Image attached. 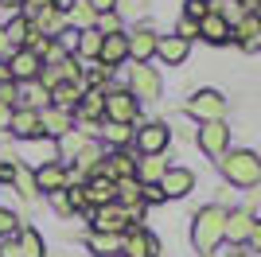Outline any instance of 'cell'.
I'll use <instances>...</instances> for the list:
<instances>
[{
	"instance_id": "obj_1",
	"label": "cell",
	"mask_w": 261,
	"mask_h": 257,
	"mask_svg": "<svg viewBox=\"0 0 261 257\" xmlns=\"http://www.w3.org/2000/svg\"><path fill=\"white\" fill-rule=\"evenodd\" d=\"M191 242H195L199 253H215L218 242H226V207H203V211L195 214V222H191Z\"/></svg>"
},
{
	"instance_id": "obj_2",
	"label": "cell",
	"mask_w": 261,
	"mask_h": 257,
	"mask_svg": "<svg viewBox=\"0 0 261 257\" xmlns=\"http://www.w3.org/2000/svg\"><path fill=\"white\" fill-rule=\"evenodd\" d=\"M222 179L234 183V187H257L261 183V156L250 148H230L222 160H218Z\"/></svg>"
},
{
	"instance_id": "obj_3",
	"label": "cell",
	"mask_w": 261,
	"mask_h": 257,
	"mask_svg": "<svg viewBox=\"0 0 261 257\" xmlns=\"http://www.w3.org/2000/svg\"><path fill=\"white\" fill-rule=\"evenodd\" d=\"M106 121L109 125H137L141 121V101L125 90V86H109L106 90ZM101 121V125H106Z\"/></svg>"
},
{
	"instance_id": "obj_4",
	"label": "cell",
	"mask_w": 261,
	"mask_h": 257,
	"mask_svg": "<svg viewBox=\"0 0 261 257\" xmlns=\"http://www.w3.org/2000/svg\"><path fill=\"white\" fill-rule=\"evenodd\" d=\"M137 101H156L160 97V90H164V82H160V74H156V66H148V63H133L129 66V86H125Z\"/></svg>"
},
{
	"instance_id": "obj_5",
	"label": "cell",
	"mask_w": 261,
	"mask_h": 257,
	"mask_svg": "<svg viewBox=\"0 0 261 257\" xmlns=\"http://www.w3.org/2000/svg\"><path fill=\"white\" fill-rule=\"evenodd\" d=\"M187 117H195V121H222V113H226V97L218 94V90H195V94L187 97Z\"/></svg>"
},
{
	"instance_id": "obj_6",
	"label": "cell",
	"mask_w": 261,
	"mask_h": 257,
	"mask_svg": "<svg viewBox=\"0 0 261 257\" xmlns=\"http://www.w3.org/2000/svg\"><path fill=\"white\" fill-rule=\"evenodd\" d=\"M129 226H133V218L121 203L94 207V211H90V230H94V234H125Z\"/></svg>"
},
{
	"instance_id": "obj_7",
	"label": "cell",
	"mask_w": 261,
	"mask_h": 257,
	"mask_svg": "<svg viewBox=\"0 0 261 257\" xmlns=\"http://www.w3.org/2000/svg\"><path fill=\"white\" fill-rule=\"evenodd\" d=\"M168 140H172V128L164 125V121H144V125L133 133V144H137L141 156H164Z\"/></svg>"
},
{
	"instance_id": "obj_8",
	"label": "cell",
	"mask_w": 261,
	"mask_h": 257,
	"mask_svg": "<svg viewBox=\"0 0 261 257\" xmlns=\"http://www.w3.org/2000/svg\"><path fill=\"white\" fill-rule=\"evenodd\" d=\"M160 253V242L148 226H129L125 234H121V257H156Z\"/></svg>"
},
{
	"instance_id": "obj_9",
	"label": "cell",
	"mask_w": 261,
	"mask_h": 257,
	"mask_svg": "<svg viewBox=\"0 0 261 257\" xmlns=\"http://www.w3.org/2000/svg\"><path fill=\"white\" fill-rule=\"evenodd\" d=\"M199 148L207 152L211 160H222L230 152V125L226 121H207L199 128Z\"/></svg>"
},
{
	"instance_id": "obj_10",
	"label": "cell",
	"mask_w": 261,
	"mask_h": 257,
	"mask_svg": "<svg viewBox=\"0 0 261 257\" xmlns=\"http://www.w3.org/2000/svg\"><path fill=\"white\" fill-rule=\"evenodd\" d=\"M32 175H35V187H39V195H55V191H66V187H70V171H66L59 160L39 164Z\"/></svg>"
},
{
	"instance_id": "obj_11",
	"label": "cell",
	"mask_w": 261,
	"mask_h": 257,
	"mask_svg": "<svg viewBox=\"0 0 261 257\" xmlns=\"http://www.w3.org/2000/svg\"><path fill=\"white\" fill-rule=\"evenodd\" d=\"M4 63H8V74H12V82H16V86L39 78V70H43V59L32 55V51H23V47H20V51H12Z\"/></svg>"
},
{
	"instance_id": "obj_12",
	"label": "cell",
	"mask_w": 261,
	"mask_h": 257,
	"mask_svg": "<svg viewBox=\"0 0 261 257\" xmlns=\"http://www.w3.org/2000/svg\"><path fill=\"white\" fill-rule=\"evenodd\" d=\"M98 175H106V179H133L137 175V156H133L129 148H121V152H106V160H101Z\"/></svg>"
},
{
	"instance_id": "obj_13",
	"label": "cell",
	"mask_w": 261,
	"mask_h": 257,
	"mask_svg": "<svg viewBox=\"0 0 261 257\" xmlns=\"http://www.w3.org/2000/svg\"><path fill=\"white\" fill-rule=\"evenodd\" d=\"M125 39H129V59H133V63H148V59L156 55V43H160V35H156L148 23H141V28L125 32Z\"/></svg>"
},
{
	"instance_id": "obj_14",
	"label": "cell",
	"mask_w": 261,
	"mask_h": 257,
	"mask_svg": "<svg viewBox=\"0 0 261 257\" xmlns=\"http://www.w3.org/2000/svg\"><path fill=\"white\" fill-rule=\"evenodd\" d=\"M156 187L164 191V199H184V195H191V187H195V171H191V168H175V164H172Z\"/></svg>"
},
{
	"instance_id": "obj_15",
	"label": "cell",
	"mask_w": 261,
	"mask_h": 257,
	"mask_svg": "<svg viewBox=\"0 0 261 257\" xmlns=\"http://www.w3.org/2000/svg\"><path fill=\"white\" fill-rule=\"evenodd\" d=\"M8 133L16 140H43V128H39V113L35 109H12V121H8Z\"/></svg>"
},
{
	"instance_id": "obj_16",
	"label": "cell",
	"mask_w": 261,
	"mask_h": 257,
	"mask_svg": "<svg viewBox=\"0 0 261 257\" xmlns=\"http://www.w3.org/2000/svg\"><path fill=\"white\" fill-rule=\"evenodd\" d=\"M253 218L250 214V207H238V211H226V242L230 246H242V242H250V234H253Z\"/></svg>"
},
{
	"instance_id": "obj_17",
	"label": "cell",
	"mask_w": 261,
	"mask_h": 257,
	"mask_svg": "<svg viewBox=\"0 0 261 257\" xmlns=\"http://www.w3.org/2000/svg\"><path fill=\"white\" fill-rule=\"evenodd\" d=\"M39 128H43V137L59 140V137H66V133L74 128V113H66V109L47 106V109H39Z\"/></svg>"
},
{
	"instance_id": "obj_18",
	"label": "cell",
	"mask_w": 261,
	"mask_h": 257,
	"mask_svg": "<svg viewBox=\"0 0 261 257\" xmlns=\"http://www.w3.org/2000/svg\"><path fill=\"white\" fill-rule=\"evenodd\" d=\"M86 140H94V137H86L82 128H70L66 137H59V140H55V160L63 164V168H70V164H74V156H78L82 148H86Z\"/></svg>"
},
{
	"instance_id": "obj_19",
	"label": "cell",
	"mask_w": 261,
	"mask_h": 257,
	"mask_svg": "<svg viewBox=\"0 0 261 257\" xmlns=\"http://www.w3.org/2000/svg\"><path fill=\"white\" fill-rule=\"evenodd\" d=\"M86 199H90V211H94V207L117 203V183L106 179V175H90L86 179Z\"/></svg>"
},
{
	"instance_id": "obj_20",
	"label": "cell",
	"mask_w": 261,
	"mask_h": 257,
	"mask_svg": "<svg viewBox=\"0 0 261 257\" xmlns=\"http://www.w3.org/2000/svg\"><path fill=\"white\" fill-rule=\"evenodd\" d=\"M16 106H20V109H35V113H39V109L51 106V90H47L39 78H32V82H20V101H16Z\"/></svg>"
},
{
	"instance_id": "obj_21",
	"label": "cell",
	"mask_w": 261,
	"mask_h": 257,
	"mask_svg": "<svg viewBox=\"0 0 261 257\" xmlns=\"http://www.w3.org/2000/svg\"><path fill=\"white\" fill-rule=\"evenodd\" d=\"M125 59H129V39H125V32L121 35H106L98 63H106L109 70H117V66H125Z\"/></svg>"
},
{
	"instance_id": "obj_22",
	"label": "cell",
	"mask_w": 261,
	"mask_h": 257,
	"mask_svg": "<svg viewBox=\"0 0 261 257\" xmlns=\"http://www.w3.org/2000/svg\"><path fill=\"white\" fill-rule=\"evenodd\" d=\"M257 32H261V16L257 12H246V16L230 28V39H238L246 51H257Z\"/></svg>"
},
{
	"instance_id": "obj_23",
	"label": "cell",
	"mask_w": 261,
	"mask_h": 257,
	"mask_svg": "<svg viewBox=\"0 0 261 257\" xmlns=\"http://www.w3.org/2000/svg\"><path fill=\"white\" fill-rule=\"evenodd\" d=\"M187 51H191V43H184L179 35H160V43H156V59L168 66H179L187 59Z\"/></svg>"
},
{
	"instance_id": "obj_24",
	"label": "cell",
	"mask_w": 261,
	"mask_h": 257,
	"mask_svg": "<svg viewBox=\"0 0 261 257\" xmlns=\"http://www.w3.org/2000/svg\"><path fill=\"white\" fill-rule=\"evenodd\" d=\"M82 94H86V86L82 82H59L51 90V106L55 109H66V113H74L78 101H82Z\"/></svg>"
},
{
	"instance_id": "obj_25",
	"label": "cell",
	"mask_w": 261,
	"mask_h": 257,
	"mask_svg": "<svg viewBox=\"0 0 261 257\" xmlns=\"http://www.w3.org/2000/svg\"><path fill=\"white\" fill-rule=\"evenodd\" d=\"M32 23H35V28H39V32L47 35V39H59V35H63L66 28H70V23H66V12H63V8H55V4H51V8H43V12H39V16H35Z\"/></svg>"
},
{
	"instance_id": "obj_26",
	"label": "cell",
	"mask_w": 261,
	"mask_h": 257,
	"mask_svg": "<svg viewBox=\"0 0 261 257\" xmlns=\"http://www.w3.org/2000/svg\"><path fill=\"white\" fill-rule=\"evenodd\" d=\"M172 168V164L164 160V156H137V179L144 183V187H152V183L164 179V171Z\"/></svg>"
},
{
	"instance_id": "obj_27",
	"label": "cell",
	"mask_w": 261,
	"mask_h": 257,
	"mask_svg": "<svg viewBox=\"0 0 261 257\" xmlns=\"http://www.w3.org/2000/svg\"><path fill=\"white\" fill-rule=\"evenodd\" d=\"M101 43H106V35H101L98 28H90V32H78V43H74V59L98 63V55H101Z\"/></svg>"
},
{
	"instance_id": "obj_28",
	"label": "cell",
	"mask_w": 261,
	"mask_h": 257,
	"mask_svg": "<svg viewBox=\"0 0 261 257\" xmlns=\"http://www.w3.org/2000/svg\"><path fill=\"white\" fill-rule=\"evenodd\" d=\"M199 35H203L207 43H226L230 39V23L222 20L218 12H207V16L199 20Z\"/></svg>"
},
{
	"instance_id": "obj_29",
	"label": "cell",
	"mask_w": 261,
	"mask_h": 257,
	"mask_svg": "<svg viewBox=\"0 0 261 257\" xmlns=\"http://www.w3.org/2000/svg\"><path fill=\"white\" fill-rule=\"evenodd\" d=\"M144 183L133 175V179H117V203L125 207V211H137V207H144Z\"/></svg>"
},
{
	"instance_id": "obj_30",
	"label": "cell",
	"mask_w": 261,
	"mask_h": 257,
	"mask_svg": "<svg viewBox=\"0 0 261 257\" xmlns=\"http://www.w3.org/2000/svg\"><path fill=\"white\" fill-rule=\"evenodd\" d=\"M66 23H70L74 32H90V28L98 23V12L90 8L86 0H74V4H70V12H66Z\"/></svg>"
},
{
	"instance_id": "obj_31",
	"label": "cell",
	"mask_w": 261,
	"mask_h": 257,
	"mask_svg": "<svg viewBox=\"0 0 261 257\" xmlns=\"http://www.w3.org/2000/svg\"><path fill=\"white\" fill-rule=\"evenodd\" d=\"M86 246L94 249L98 257H117L121 253V234H94V230H90V234H86Z\"/></svg>"
},
{
	"instance_id": "obj_32",
	"label": "cell",
	"mask_w": 261,
	"mask_h": 257,
	"mask_svg": "<svg viewBox=\"0 0 261 257\" xmlns=\"http://www.w3.org/2000/svg\"><path fill=\"white\" fill-rule=\"evenodd\" d=\"M16 242H20V257H43V234L35 226H20Z\"/></svg>"
},
{
	"instance_id": "obj_33",
	"label": "cell",
	"mask_w": 261,
	"mask_h": 257,
	"mask_svg": "<svg viewBox=\"0 0 261 257\" xmlns=\"http://www.w3.org/2000/svg\"><path fill=\"white\" fill-rule=\"evenodd\" d=\"M109 78H113V70H109L106 63H90L86 70H82V86H86V90H109Z\"/></svg>"
},
{
	"instance_id": "obj_34",
	"label": "cell",
	"mask_w": 261,
	"mask_h": 257,
	"mask_svg": "<svg viewBox=\"0 0 261 257\" xmlns=\"http://www.w3.org/2000/svg\"><path fill=\"white\" fill-rule=\"evenodd\" d=\"M12 187H16V195H20L23 203H35L39 199V187H35V175L28 168H16V179H12Z\"/></svg>"
},
{
	"instance_id": "obj_35",
	"label": "cell",
	"mask_w": 261,
	"mask_h": 257,
	"mask_svg": "<svg viewBox=\"0 0 261 257\" xmlns=\"http://www.w3.org/2000/svg\"><path fill=\"white\" fill-rule=\"evenodd\" d=\"M28 32H32V23L23 20V16H12V20L4 23V35H8V43H12V51H20L23 43H28Z\"/></svg>"
},
{
	"instance_id": "obj_36",
	"label": "cell",
	"mask_w": 261,
	"mask_h": 257,
	"mask_svg": "<svg viewBox=\"0 0 261 257\" xmlns=\"http://www.w3.org/2000/svg\"><path fill=\"white\" fill-rule=\"evenodd\" d=\"M101 35H121L125 32V20H121L117 12H106V16H98V23H94Z\"/></svg>"
},
{
	"instance_id": "obj_37",
	"label": "cell",
	"mask_w": 261,
	"mask_h": 257,
	"mask_svg": "<svg viewBox=\"0 0 261 257\" xmlns=\"http://www.w3.org/2000/svg\"><path fill=\"white\" fill-rule=\"evenodd\" d=\"M66 199H70V211H86V214H90L86 183H70V187H66Z\"/></svg>"
},
{
	"instance_id": "obj_38",
	"label": "cell",
	"mask_w": 261,
	"mask_h": 257,
	"mask_svg": "<svg viewBox=\"0 0 261 257\" xmlns=\"http://www.w3.org/2000/svg\"><path fill=\"white\" fill-rule=\"evenodd\" d=\"M207 12H211V4H207V0H187V4H184V16H187V20H203V16H207Z\"/></svg>"
},
{
	"instance_id": "obj_39",
	"label": "cell",
	"mask_w": 261,
	"mask_h": 257,
	"mask_svg": "<svg viewBox=\"0 0 261 257\" xmlns=\"http://www.w3.org/2000/svg\"><path fill=\"white\" fill-rule=\"evenodd\" d=\"M175 35H179L184 43H191V39L199 35V23H195V20H187V16H179V23H175Z\"/></svg>"
},
{
	"instance_id": "obj_40",
	"label": "cell",
	"mask_w": 261,
	"mask_h": 257,
	"mask_svg": "<svg viewBox=\"0 0 261 257\" xmlns=\"http://www.w3.org/2000/svg\"><path fill=\"white\" fill-rule=\"evenodd\" d=\"M16 101H20V86H16V82H4V86H0V106H12V109H16Z\"/></svg>"
},
{
	"instance_id": "obj_41",
	"label": "cell",
	"mask_w": 261,
	"mask_h": 257,
	"mask_svg": "<svg viewBox=\"0 0 261 257\" xmlns=\"http://www.w3.org/2000/svg\"><path fill=\"white\" fill-rule=\"evenodd\" d=\"M51 207H55V214H63V218H66V214H74V211H70V199H66V191H55V195H51Z\"/></svg>"
},
{
	"instance_id": "obj_42",
	"label": "cell",
	"mask_w": 261,
	"mask_h": 257,
	"mask_svg": "<svg viewBox=\"0 0 261 257\" xmlns=\"http://www.w3.org/2000/svg\"><path fill=\"white\" fill-rule=\"evenodd\" d=\"M0 257H20V242H16V234L0 238Z\"/></svg>"
},
{
	"instance_id": "obj_43",
	"label": "cell",
	"mask_w": 261,
	"mask_h": 257,
	"mask_svg": "<svg viewBox=\"0 0 261 257\" xmlns=\"http://www.w3.org/2000/svg\"><path fill=\"white\" fill-rule=\"evenodd\" d=\"M86 4L98 12V16H106V12H117V0H86Z\"/></svg>"
},
{
	"instance_id": "obj_44",
	"label": "cell",
	"mask_w": 261,
	"mask_h": 257,
	"mask_svg": "<svg viewBox=\"0 0 261 257\" xmlns=\"http://www.w3.org/2000/svg\"><path fill=\"white\" fill-rule=\"evenodd\" d=\"M141 199H144V207H152V203H164V191H160V187L152 183V187H144V195H141Z\"/></svg>"
},
{
	"instance_id": "obj_45",
	"label": "cell",
	"mask_w": 261,
	"mask_h": 257,
	"mask_svg": "<svg viewBox=\"0 0 261 257\" xmlns=\"http://www.w3.org/2000/svg\"><path fill=\"white\" fill-rule=\"evenodd\" d=\"M16 168H20V164H0V183H12V179H16Z\"/></svg>"
},
{
	"instance_id": "obj_46",
	"label": "cell",
	"mask_w": 261,
	"mask_h": 257,
	"mask_svg": "<svg viewBox=\"0 0 261 257\" xmlns=\"http://www.w3.org/2000/svg\"><path fill=\"white\" fill-rule=\"evenodd\" d=\"M8 121H12V106H0V133H8Z\"/></svg>"
},
{
	"instance_id": "obj_47",
	"label": "cell",
	"mask_w": 261,
	"mask_h": 257,
	"mask_svg": "<svg viewBox=\"0 0 261 257\" xmlns=\"http://www.w3.org/2000/svg\"><path fill=\"white\" fill-rule=\"evenodd\" d=\"M250 246L261 253V222H253V234H250Z\"/></svg>"
},
{
	"instance_id": "obj_48",
	"label": "cell",
	"mask_w": 261,
	"mask_h": 257,
	"mask_svg": "<svg viewBox=\"0 0 261 257\" xmlns=\"http://www.w3.org/2000/svg\"><path fill=\"white\" fill-rule=\"evenodd\" d=\"M4 82H12V74H8V63L0 59V86H4Z\"/></svg>"
},
{
	"instance_id": "obj_49",
	"label": "cell",
	"mask_w": 261,
	"mask_h": 257,
	"mask_svg": "<svg viewBox=\"0 0 261 257\" xmlns=\"http://www.w3.org/2000/svg\"><path fill=\"white\" fill-rule=\"evenodd\" d=\"M238 4H242L246 12H257V8H261V0H238Z\"/></svg>"
},
{
	"instance_id": "obj_50",
	"label": "cell",
	"mask_w": 261,
	"mask_h": 257,
	"mask_svg": "<svg viewBox=\"0 0 261 257\" xmlns=\"http://www.w3.org/2000/svg\"><path fill=\"white\" fill-rule=\"evenodd\" d=\"M230 257H250V253H246L242 246H234V249H230Z\"/></svg>"
},
{
	"instance_id": "obj_51",
	"label": "cell",
	"mask_w": 261,
	"mask_h": 257,
	"mask_svg": "<svg viewBox=\"0 0 261 257\" xmlns=\"http://www.w3.org/2000/svg\"><path fill=\"white\" fill-rule=\"evenodd\" d=\"M0 4H4V8H20L23 0H0Z\"/></svg>"
},
{
	"instance_id": "obj_52",
	"label": "cell",
	"mask_w": 261,
	"mask_h": 257,
	"mask_svg": "<svg viewBox=\"0 0 261 257\" xmlns=\"http://www.w3.org/2000/svg\"><path fill=\"white\" fill-rule=\"evenodd\" d=\"M257 47H261V32H257Z\"/></svg>"
}]
</instances>
